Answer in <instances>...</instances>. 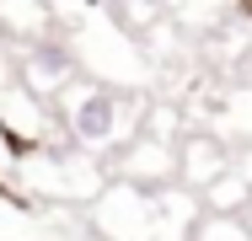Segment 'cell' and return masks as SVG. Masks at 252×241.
Masks as SVG:
<instances>
[{
	"instance_id": "7a4b0ae2",
	"label": "cell",
	"mask_w": 252,
	"mask_h": 241,
	"mask_svg": "<svg viewBox=\"0 0 252 241\" xmlns=\"http://www.w3.org/2000/svg\"><path fill=\"white\" fill-rule=\"evenodd\" d=\"M16 166H22V177L43 198H97L102 193L97 161H86V150H75V145L70 150H54V155H27Z\"/></svg>"
},
{
	"instance_id": "3957f363",
	"label": "cell",
	"mask_w": 252,
	"mask_h": 241,
	"mask_svg": "<svg viewBox=\"0 0 252 241\" xmlns=\"http://www.w3.org/2000/svg\"><path fill=\"white\" fill-rule=\"evenodd\" d=\"M118 161H124V177L134 182V188H166L172 177H177V150L166 134H156V129H140L134 140L118 150Z\"/></svg>"
},
{
	"instance_id": "8992f818",
	"label": "cell",
	"mask_w": 252,
	"mask_h": 241,
	"mask_svg": "<svg viewBox=\"0 0 252 241\" xmlns=\"http://www.w3.org/2000/svg\"><path fill=\"white\" fill-rule=\"evenodd\" d=\"M247 193H252V182H247V177L225 172V177L209 188V209H220V214H225V209H242V204H247Z\"/></svg>"
},
{
	"instance_id": "52a82bcc",
	"label": "cell",
	"mask_w": 252,
	"mask_h": 241,
	"mask_svg": "<svg viewBox=\"0 0 252 241\" xmlns=\"http://www.w3.org/2000/svg\"><path fill=\"white\" fill-rule=\"evenodd\" d=\"M242 11H247V16H252V0H242Z\"/></svg>"
},
{
	"instance_id": "277c9868",
	"label": "cell",
	"mask_w": 252,
	"mask_h": 241,
	"mask_svg": "<svg viewBox=\"0 0 252 241\" xmlns=\"http://www.w3.org/2000/svg\"><path fill=\"white\" fill-rule=\"evenodd\" d=\"M75 86V59L64 54L59 43H32L27 48V59H22V91H32L38 102H49V96H64Z\"/></svg>"
},
{
	"instance_id": "6da1fadb",
	"label": "cell",
	"mask_w": 252,
	"mask_h": 241,
	"mask_svg": "<svg viewBox=\"0 0 252 241\" xmlns=\"http://www.w3.org/2000/svg\"><path fill=\"white\" fill-rule=\"evenodd\" d=\"M59 129L75 150H124L140 134V118L124 107V96L97 86V81H75L59 102Z\"/></svg>"
},
{
	"instance_id": "5b68a950",
	"label": "cell",
	"mask_w": 252,
	"mask_h": 241,
	"mask_svg": "<svg viewBox=\"0 0 252 241\" xmlns=\"http://www.w3.org/2000/svg\"><path fill=\"white\" fill-rule=\"evenodd\" d=\"M225 172H231L225 166V145L209 140V134H193V140L177 150V182L183 188H215Z\"/></svg>"
},
{
	"instance_id": "ba28073f",
	"label": "cell",
	"mask_w": 252,
	"mask_h": 241,
	"mask_svg": "<svg viewBox=\"0 0 252 241\" xmlns=\"http://www.w3.org/2000/svg\"><path fill=\"white\" fill-rule=\"evenodd\" d=\"M0 81H5V70H0Z\"/></svg>"
}]
</instances>
